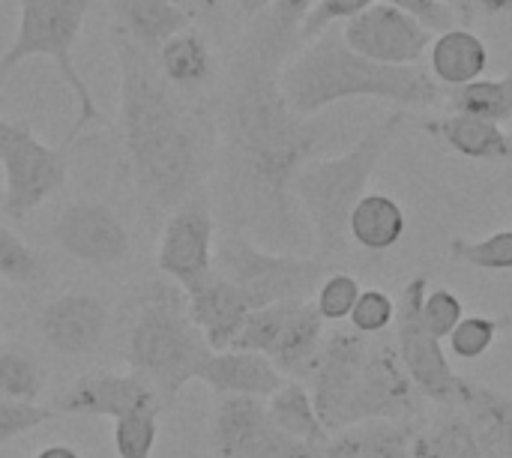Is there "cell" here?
I'll return each instance as SVG.
<instances>
[{
  "label": "cell",
  "instance_id": "6da1fadb",
  "mask_svg": "<svg viewBox=\"0 0 512 458\" xmlns=\"http://www.w3.org/2000/svg\"><path fill=\"white\" fill-rule=\"evenodd\" d=\"M288 45L258 21L243 39L216 111V138L231 195L249 225L267 228L270 240L297 243L294 177L321 147V129L297 117L279 87Z\"/></svg>",
  "mask_w": 512,
  "mask_h": 458
},
{
  "label": "cell",
  "instance_id": "7a4b0ae2",
  "mask_svg": "<svg viewBox=\"0 0 512 458\" xmlns=\"http://www.w3.org/2000/svg\"><path fill=\"white\" fill-rule=\"evenodd\" d=\"M111 51L120 78V135L138 192L159 210H174L207 171V141L216 132L204 126L192 99L165 84L156 60L111 27Z\"/></svg>",
  "mask_w": 512,
  "mask_h": 458
},
{
  "label": "cell",
  "instance_id": "3957f363",
  "mask_svg": "<svg viewBox=\"0 0 512 458\" xmlns=\"http://www.w3.org/2000/svg\"><path fill=\"white\" fill-rule=\"evenodd\" d=\"M279 87L288 108L303 120L345 99H384L402 108H432L444 102L441 84L426 69L372 63L351 51L336 27L282 63Z\"/></svg>",
  "mask_w": 512,
  "mask_h": 458
},
{
  "label": "cell",
  "instance_id": "277c9868",
  "mask_svg": "<svg viewBox=\"0 0 512 458\" xmlns=\"http://www.w3.org/2000/svg\"><path fill=\"white\" fill-rule=\"evenodd\" d=\"M405 123L402 111L387 114L372 129H366L354 147L330 159H312L294 177V201L303 207L318 261L330 264L348 252V219L357 201L366 195V186L396 141Z\"/></svg>",
  "mask_w": 512,
  "mask_h": 458
},
{
  "label": "cell",
  "instance_id": "5b68a950",
  "mask_svg": "<svg viewBox=\"0 0 512 458\" xmlns=\"http://www.w3.org/2000/svg\"><path fill=\"white\" fill-rule=\"evenodd\" d=\"M210 354V345L189 315L186 291L168 279L150 282L126 333L129 372L150 381L171 408Z\"/></svg>",
  "mask_w": 512,
  "mask_h": 458
},
{
  "label": "cell",
  "instance_id": "8992f818",
  "mask_svg": "<svg viewBox=\"0 0 512 458\" xmlns=\"http://www.w3.org/2000/svg\"><path fill=\"white\" fill-rule=\"evenodd\" d=\"M96 0H18V27L6 51L0 54V87L6 78L30 57H48L54 60L60 78L75 96L78 117L66 129L63 144L72 147V141L93 123L108 126V117L96 105V96L90 93L87 81L81 78L72 48L84 30V21Z\"/></svg>",
  "mask_w": 512,
  "mask_h": 458
},
{
  "label": "cell",
  "instance_id": "52a82bcc",
  "mask_svg": "<svg viewBox=\"0 0 512 458\" xmlns=\"http://www.w3.org/2000/svg\"><path fill=\"white\" fill-rule=\"evenodd\" d=\"M216 273L234 282L255 309L309 300L327 276V264L306 255L270 252L240 231H231L216 246Z\"/></svg>",
  "mask_w": 512,
  "mask_h": 458
},
{
  "label": "cell",
  "instance_id": "ba28073f",
  "mask_svg": "<svg viewBox=\"0 0 512 458\" xmlns=\"http://www.w3.org/2000/svg\"><path fill=\"white\" fill-rule=\"evenodd\" d=\"M69 144H45L27 120L0 117L3 213L24 222L69 180Z\"/></svg>",
  "mask_w": 512,
  "mask_h": 458
},
{
  "label": "cell",
  "instance_id": "9c48e42d",
  "mask_svg": "<svg viewBox=\"0 0 512 458\" xmlns=\"http://www.w3.org/2000/svg\"><path fill=\"white\" fill-rule=\"evenodd\" d=\"M429 291V279L426 276H414L399 300H396V354L408 372V378L414 381V387L420 390V396L438 408H459V393H462V381L453 366L450 357L444 351V342L438 336H432V330L423 321V300Z\"/></svg>",
  "mask_w": 512,
  "mask_h": 458
},
{
  "label": "cell",
  "instance_id": "30bf717a",
  "mask_svg": "<svg viewBox=\"0 0 512 458\" xmlns=\"http://www.w3.org/2000/svg\"><path fill=\"white\" fill-rule=\"evenodd\" d=\"M156 267L183 291L198 288L216 273V216L207 189H195L168 213L159 234Z\"/></svg>",
  "mask_w": 512,
  "mask_h": 458
},
{
  "label": "cell",
  "instance_id": "8fae6325",
  "mask_svg": "<svg viewBox=\"0 0 512 458\" xmlns=\"http://www.w3.org/2000/svg\"><path fill=\"white\" fill-rule=\"evenodd\" d=\"M216 458H324V447L294 441L267 414V402L219 396L210 420Z\"/></svg>",
  "mask_w": 512,
  "mask_h": 458
},
{
  "label": "cell",
  "instance_id": "7c38bea8",
  "mask_svg": "<svg viewBox=\"0 0 512 458\" xmlns=\"http://www.w3.org/2000/svg\"><path fill=\"white\" fill-rule=\"evenodd\" d=\"M423 396L408 378L393 342H372L369 360L345 411V429L366 420L423 423Z\"/></svg>",
  "mask_w": 512,
  "mask_h": 458
},
{
  "label": "cell",
  "instance_id": "4fadbf2b",
  "mask_svg": "<svg viewBox=\"0 0 512 458\" xmlns=\"http://www.w3.org/2000/svg\"><path fill=\"white\" fill-rule=\"evenodd\" d=\"M57 246L78 264L117 267L132 255V237L120 213L96 198L69 201L54 219Z\"/></svg>",
  "mask_w": 512,
  "mask_h": 458
},
{
  "label": "cell",
  "instance_id": "5bb4252c",
  "mask_svg": "<svg viewBox=\"0 0 512 458\" xmlns=\"http://www.w3.org/2000/svg\"><path fill=\"white\" fill-rule=\"evenodd\" d=\"M372 342L375 339H369L357 330H336V333H327V339H324L315 375L306 387H309L315 411L330 435L345 429V411L351 405L360 372L369 360Z\"/></svg>",
  "mask_w": 512,
  "mask_h": 458
},
{
  "label": "cell",
  "instance_id": "9a60e30c",
  "mask_svg": "<svg viewBox=\"0 0 512 458\" xmlns=\"http://www.w3.org/2000/svg\"><path fill=\"white\" fill-rule=\"evenodd\" d=\"M342 39L351 51L381 66H414L432 45V33L417 18L381 0L342 24Z\"/></svg>",
  "mask_w": 512,
  "mask_h": 458
},
{
  "label": "cell",
  "instance_id": "2e32d148",
  "mask_svg": "<svg viewBox=\"0 0 512 458\" xmlns=\"http://www.w3.org/2000/svg\"><path fill=\"white\" fill-rule=\"evenodd\" d=\"M54 411L120 420L129 414H165L168 405L156 387L135 372H87L57 396Z\"/></svg>",
  "mask_w": 512,
  "mask_h": 458
},
{
  "label": "cell",
  "instance_id": "e0dca14e",
  "mask_svg": "<svg viewBox=\"0 0 512 458\" xmlns=\"http://www.w3.org/2000/svg\"><path fill=\"white\" fill-rule=\"evenodd\" d=\"M39 336L60 357H87L93 354L111 327V309L96 294L69 291L54 297L39 312Z\"/></svg>",
  "mask_w": 512,
  "mask_h": 458
},
{
  "label": "cell",
  "instance_id": "ac0fdd59",
  "mask_svg": "<svg viewBox=\"0 0 512 458\" xmlns=\"http://www.w3.org/2000/svg\"><path fill=\"white\" fill-rule=\"evenodd\" d=\"M186 303H189V315H192L195 327L201 330L204 342L210 345V351H231L246 318L255 309L252 300L234 282H228L222 273H213L207 282L186 291Z\"/></svg>",
  "mask_w": 512,
  "mask_h": 458
},
{
  "label": "cell",
  "instance_id": "d6986e66",
  "mask_svg": "<svg viewBox=\"0 0 512 458\" xmlns=\"http://www.w3.org/2000/svg\"><path fill=\"white\" fill-rule=\"evenodd\" d=\"M195 381L210 387L216 396H246L267 402L282 384V372L264 357L252 351H213L198 369Z\"/></svg>",
  "mask_w": 512,
  "mask_h": 458
},
{
  "label": "cell",
  "instance_id": "ffe728a7",
  "mask_svg": "<svg viewBox=\"0 0 512 458\" xmlns=\"http://www.w3.org/2000/svg\"><path fill=\"white\" fill-rule=\"evenodd\" d=\"M153 60L165 84L186 99L207 93L219 78V60L210 48V39L195 24L171 36Z\"/></svg>",
  "mask_w": 512,
  "mask_h": 458
},
{
  "label": "cell",
  "instance_id": "44dd1931",
  "mask_svg": "<svg viewBox=\"0 0 512 458\" xmlns=\"http://www.w3.org/2000/svg\"><path fill=\"white\" fill-rule=\"evenodd\" d=\"M324 318L318 315L312 300H297L288 312V321L273 342L267 360L282 372L285 381H300L309 384L324 348Z\"/></svg>",
  "mask_w": 512,
  "mask_h": 458
},
{
  "label": "cell",
  "instance_id": "7402d4cb",
  "mask_svg": "<svg viewBox=\"0 0 512 458\" xmlns=\"http://www.w3.org/2000/svg\"><path fill=\"white\" fill-rule=\"evenodd\" d=\"M108 6L111 27L150 57H156L171 36L183 33L195 21L180 0H108Z\"/></svg>",
  "mask_w": 512,
  "mask_h": 458
},
{
  "label": "cell",
  "instance_id": "603a6c76",
  "mask_svg": "<svg viewBox=\"0 0 512 458\" xmlns=\"http://www.w3.org/2000/svg\"><path fill=\"white\" fill-rule=\"evenodd\" d=\"M420 129L450 147L453 153L474 159V162H512V132L498 123L468 117V114H441L420 120Z\"/></svg>",
  "mask_w": 512,
  "mask_h": 458
},
{
  "label": "cell",
  "instance_id": "cb8c5ba5",
  "mask_svg": "<svg viewBox=\"0 0 512 458\" xmlns=\"http://www.w3.org/2000/svg\"><path fill=\"white\" fill-rule=\"evenodd\" d=\"M429 66L438 84L465 87L483 78L489 66V45L471 27H450L438 33L429 45Z\"/></svg>",
  "mask_w": 512,
  "mask_h": 458
},
{
  "label": "cell",
  "instance_id": "d4e9b609",
  "mask_svg": "<svg viewBox=\"0 0 512 458\" xmlns=\"http://www.w3.org/2000/svg\"><path fill=\"white\" fill-rule=\"evenodd\" d=\"M459 408L492 458H512V396L462 381Z\"/></svg>",
  "mask_w": 512,
  "mask_h": 458
},
{
  "label": "cell",
  "instance_id": "484cf974",
  "mask_svg": "<svg viewBox=\"0 0 512 458\" xmlns=\"http://www.w3.org/2000/svg\"><path fill=\"white\" fill-rule=\"evenodd\" d=\"M420 423L366 420L330 435L324 458H411V441Z\"/></svg>",
  "mask_w": 512,
  "mask_h": 458
},
{
  "label": "cell",
  "instance_id": "4316f807",
  "mask_svg": "<svg viewBox=\"0 0 512 458\" xmlns=\"http://www.w3.org/2000/svg\"><path fill=\"white\" fill-rule=\"evenodd\" d=\"M411 458H492L480 444L462 408H444L438 417L417 426Z\"/></svg>",
  "mask_w": 512,
  "mask_h": 458
},
{
  "label": "cell",
  "instance_id": "83f0119b",
  "mask_svg": "<svg viewBox=\"0 0 512 458\" xmlns=\"http://www.w3.org/2000/svg\"><path fill=\"white\" fill-rule=\"evenodd\" d=\"M405 228L402 204L384 192H366L348 219V237L366 252H390L405 237Z\"/></svg>",
  "mask_w": 512,
  "mask_h": 458
},
{
  "label": "cell",
  "instance_id": "f1b7e54d",
  "mask_svg": "<svg viewBox=\"0 0 512 458\" xmlns=\"http://www.w3.org/2000/svg\"><path fill=\"white\" fill-rule=\"evenodd\" d=\"M267 414L276 423V429H282L294 441H303L312 447H327V441H330V432L324 429V423L315 411L312 393L300 381H285L267 399Z\"/></svg>",
  "mask_w": 512,
  "mask_h": 458
},
{
  "label": "cell",
  "instance_id": "f546056e",
  "mask_svg": "<svg viewBox=\"0 0 512 458\" xmlns=\"http://www.w3.org/2000/svg\"><path fill=\"white\" fill-rule=\"evenodd\" d=\"M444 102L453 114H468L504 126L507 120H512V72L501 78H477L465 87H453L447 90Z\"/></svg>",
  "mask_w": 512,
  "mask_h": 458
},
{
  "label": "cell",
  "instance_id": "4dcf8cb0",
  "mask_svg": "<svg viewBox=\"0 0 512 458\" xmlns=\"http://www.w3.org/2000/svg\"><path fill=\"white\" fill-rule=\"evenodd\" d=\"M45 366L42 360L21 345H0V396L12 402L39 405L45 393Z\"/></svg>",
  "mask_w": 512,
  "mask_h": 458
},
{
  "label": "cell",
  "instance_id": "1f68e13d",
  "mask_svg": "<svg viewBox=\"0 0 512 458\" xmlns=\"http://www.w3.org/2000/svg\"><path fill=\"white\" fill-rule=\"evenodd\" d=\"M0 276L15 288H39L48 279V258L0 222Z\"/></svg>",
  "mask_w": 512,
  "mask_h": 458
},
{
  "label": "cell",
  "instance_id": "d6a6232c",
  "mask_svg": "<svg viewBox=\"0 0 512 458\" xmlns=\"http://www.w3.org/2000/svg\"><path fill=\"white\" fill-rule=\"evenodd\" d=\"M450 258L465 267L477 270H512V228L495 231L483 240H465L456 237L447 246Z\"/></svg>",
  "mask_w": 512,
  "mask_h": 458
},
{
  "label": "cell",
  "instance_id": "836d02e7",
  "mask_svg": "<svg viewBox=\"0 0 512 458\" xmlns=\"http://www.w3.org/2000/svg\"><path fill=\"white\" fill-rule=\"evenodd\" d=\"M162 414H129L114 420V458H153Z\"/></svg>",
  "mask_w": 512,
  "mask_h": 458
},
{
  "label": "cell",
  "instance_id": "e575fe53",
  "mask_svg": "<svg viewBox=\"0 0 512 458\" xmlns=\"http://www.w3.org/2000/svg\"><path fill=\"white\" fill-rule=\"evenodd\" d=\"M363 288L360 279L351 273H327L324 282L315 291V309L324 318V324H339L351 318V309L357 306Z\"/></svg>",
  "mask_w": 512,
  "mask_h": 458
},
{
  "label": "cell",
  "instance_id": "d590c367",
  "mask_svg": "<svg viewBox=\"0 0 512 458\" xmlns=\"http://www.w3.org/2000/svg\"><path fill=\"white\" fill-rule=\"evenodd\" d=\"M378 0H318L309 15L303 18L300 30H297V42H312L318 39L321 33H327L330 27L336 24H348L354 21L357 15H363L369 6H375Z\"/></svg>",
  "mask_w": 512,
  "mask_h": 458
},
{
  "label": "cell",
  "instance_id": "8d00e7d4",
  "mask_svg": "<svg viewBox=\"0 0 512 458\" xmlns=\"http://www.w3.org/2000/svg\"><path fill=\"white\" fill-rule=\"evenodd\" d=\"M498 321L486 318V315H465L459 321V327L447 336L450 354L459 360H480L483 354H489V348L498 339Z\"/></svg>",
  "mask_w": 512,
  "mask_h": 458
},
{
  "label": "cell",
  "instance_id": "74e56055",
  "mask_svg": "<svg viewBox=\"0 0 512 458\" xmlns=\"http://www.w3.org/2000/svg\"><path fill=\"white\" fill-rule=\"evenodd\" d=\"M351 327L369 339H378L381 333H387L396 321V300L381 291V288H363L357 306L351 309Z\"/></svg>",
  "mask_w": 512,
  "mask_h": 458
},
{
  "label": "cell",
  "instance_id": "f35d334b",
  "mask_svg": "<svg viewBox=\"0 0 512 458\" xmlns=\"http://www.w3.org/2000/svg\"><path fill=\"white\" fill-rule=\"evenodd\" d=\"M57 417L54 408L45 405H27V402H12L0 396V444H9Z\"/></svg>",
  "mask_w": 512,
  "mask_h": 458
},
{
  "label": "cell",
  "instance_id": "ab89813d",
  "mask_svg": "<svg viewBox=\"0 0 512 458\" xmlns=\"http://www.w3.org/2000/svg\"><path fill=\"white\" fill-rule=\"evenodd\" d=\"M465 318V303L447 291V288H435V291H426V300H423V321L426 327L432 330V336H438L441 342L459 327V321Z\"/></svg>",
  "mask_w": 512,
  "mask_h": 458
},
{
  "label": "cell",
  "instance_id": "60d3db41",
  "mask_svg": "<svg viewBox=\"0 0 512 458\" xmlns=\"http://www.w3.org/2000/svg\"><path fill=\"white\" fill-rule=\"evenodd\" d=\"M318 0H276L267 12H264V18H255L276 42H282V45H288L291 48V42L297 39V30H300V24H303V18L309 15V9L315 6Z\"/></svg>",
  "mask_w": 512,
  "mask_h": 458
},
{
  "label": "cell",
  "instance_id": "b9f144b4",
  "mask_svg": "<svg viewBox=\"0 0 512 458\" xmlns=\"http://www.w3.org/2000/svg\"><path fill=\"white\" fill-rule=\"evenodd\" d=\"M390 3L402 12H408L411 18H417L429 33H444L450 27H459V21L453 18V12L441 3V0H381Z\"/></svg>",
  "mask_w": 512,
  "mask_h": 458
},
{
  "label": "cell",
  "instance_id": "7bdbcfd3",
  "mask_svg": "<svg viewBox=\"0 0 512 458\" xmlns=\"http://www.w3.org/2000/svg\"><path fill=\"white\" fill-rule=\"evenodd\" d=\"M189 12H192V18H201V21H219L222 18V6H225V0H180Z\"/></svg>",
  "mask_w": 512,
  "mask_h": 458
},
{
  "label": "cell",
  "instance_id": "ee69618b",
  "mask_svg": "<svg viewBox=\"0 0 512 458\" xmlns=\"http://www.w3.org/2000/svg\"><path fill=\"white\" fill-rule=\"evenodd\" d=\"M441 3L453 12V18L459 21V27H471L480 18L477 0H441Z\"/></svg>",
  "mask_w": 512,
  "mask_h": 458
},
{
  "label": "cell",
  "instance_id": "f6af8a7d",
  "mask_svg": "<svg viewBox=\"0 0 512 458\" xmlns=\"http://www.w3.org/2000/svg\"><path fill=\"white\" fill-rule=\"evenodd\" d=\"M480 15H504L512 21V0H477Z\"/></svg>",
  "mask_w": 512,
  "mask_h": 458
},
{
  "label": "cell",
  "instance_id": "bcb514c9",
  "mask_svg": "<svg viewBox=\"0 0 512 458\" xmlns=\"http://www.w3.org/2000/svg\"><path fill=\"white\" fill-rule=\"evenodd\" d=\"M273 3H276V0H237V9H240L249 21H255V18L264 15Z\"/></svg>",
  "mask_w": 512,
  "mask_h": 458
},
{
  "label": "cell",
  "instance_id": "7dc6e473",
  "mask_svg": "<svg viewBox=\"0 0 512 458\" xmlns=\"http://www.w3.org/2000/svg\"><path fill=\"white\" fill-rule=\"evenodd\" d=\"M33 458H81V453L72 444H51V447H42Z\"/></svg>",
  "mask_w": 512,
  "mask_h": 458
},
{
  "label": "cell",
  "instance_id": "c3c4849f",
  "mask_svg": "<svg viewBox=\"0 0 512 458\" xmlns=\"http://www.w3.org/2000/svg\"><path fill=\"white\" fill-rule=\"evenodd\" d=\"M507 216H510V219H512V201H510V204H507Z\"/></svg>",
  "mask_w": 512,
  "mask_h": 458
},
{
  "label": "cell",
  "instance_id": "681fc988",
  "mask_svg": "<svg viewBox=\"0 0 512 458\" xmlns=\"http://www.w3.org/2000/svg\"><path fill=\"white\" fill-rule=\"evenodd\" d=\"M0 204H3V192H0Z\"/></svg>",
  "mask_w": 512,
  "mask_h": 458
}]
</instances>
